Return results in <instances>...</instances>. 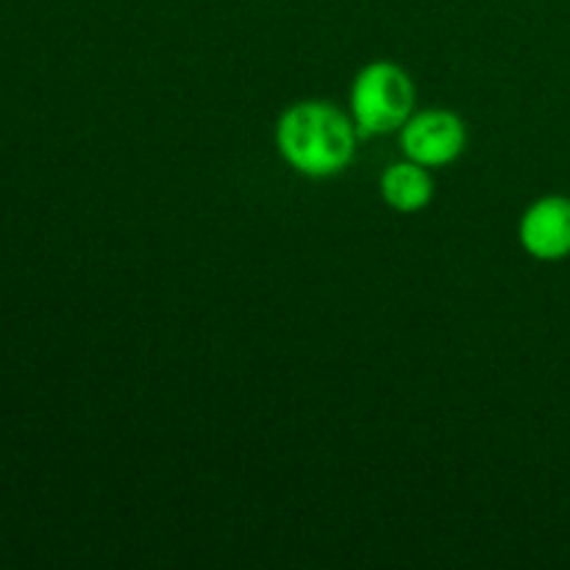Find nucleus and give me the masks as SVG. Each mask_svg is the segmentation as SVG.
Returning a JSON list of instances; mask_svg holds the SVG:
<instances>
[{"mask_svg":"<svg viewBox=\"0 0 570 570\" xmlns=\"http://www.w3.org/2000/svg\"><path fill=\"white\" fill-rule=\"evenodd\" d=\"M518 239L538 262H562L570 256V198L543 195L521 217Z\"/></svg>","mask_w":570,"mask_h":570,"instance_id":"20e7f679","label":"nucleus"},{"mask_svg":"<svg viewBox=\"0 0 570 570\" xmlns=\"http://www.w3.org/2000/svg\"><path fill=\"white\" fill-rule=\"evenodd\" d=\"M379 193H382L384 204L399 215H415L423 212L434 198V178L429 167L417 165L412 159L393 161L384 167L382 178H379Z\"/></svg>","mask_w":570,"mask_h":570,"instance_id":"39448f33","label":"nucleus"},{"mask_svg":"<svg viewBox=\"0 0 570 570\" xmlns=\"http://www.w3.org/2000/svg\"><path fill=\"white\" fill-rule=\"evenodd\" d=\"M356 142L360 131L351 115L328 100H298L276 122L278 156L306 178H332L348 170Z\"/></svg>","mask_w":570,"mask_h":570,"instance_id":"f257e3e1","label":"nucleus"},{"mask_svg":"<svg viewBox=\"0 0 570 570\" xmlns=\"http://www.w3.org/2000/svg\"><path fill=\"white\" fill-rule=\"evenodd\" d=\"M415 81L410 72L390 59H376L356 72L351 83V120L360 137L399 134L415 115Z\"/></svg>","mask_w":570,"mask_h":570,"instance_id":"f03ea898","label":"nucleus"},{"mask_svg":"<svg viewBox=\"0 0 570 570\" xmlns=\"http://www.w3.org/2000/svg\"><path fill=\"white\" fill-rule=\"evenodd\" d=\"M406 159L423 167L454 165L468 148V126L451 109H421L399 131Z\"/></svg>","mask_w":570,"mask_h":570,"instance_id":"7ed1b4c3","label":"nucleus"}]
</instances>
